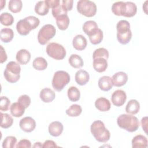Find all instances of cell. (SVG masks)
<instances>
[{"instance_id": "7dc6e473", "label": "cell", "mask_w": 148, "mask_h": 148, "mask_svg": "<svg viewBox=\"0 0 148 148\" xmlns=\"http://www.w3.org/2000/svg\"><path fill=\"white\" fill-rule=\"evenodd\" d=\"M141 124L143 130L145 131L146 134H147V117L145 116L143 117L141 120Z\"/></svg>"}, {"instance_id": "6da1fadb", "label": "cell", "mask_w": 148, "mask_h": 148, "mask_svg": "<svg viewBox=\"0 0 148 148\" xmlns=\"http://www.w3.org/2000/svg\"><path fill=\"white\" fill-rule=\"evenodd\" d=\"M39 24L40 20L38 18L33 16H29L17 22L16 29L20 35L25 36L29 34L31 30L37 28Z\"/></svg>"}, {"instance_id": "484cf974", "label": "cell", "mask_w": 148, "mask_h": 148, "mask_svg": "<svg viewBox=\"0 0 148 148\" xmlns=\"http://www.w3.org/2000/svg\"><path fill=\"white\" fill-rule=\"evenodd\" d=\"M140 109V104L136 99L129 101L125 107V112L130 114H136Z\"/></svg>"}, {"instance_id": "60d3db41", "label": "cell", "mask_w": 148, "mask_h": 148, "mask_svg": "<svg viewBox=\"0 0 148 148\" xmlns=\"http://www.w3.org/2000/svg\"><path fill=\"white\" fill-rule=\"evenodd\" d=\"M17 102L27 109L31 103V98L27 95H22L18 97Z\"/></svg>"}, {"instance_id": "30bf717a", "label": "cell", "mask_w": 148, "mask_h": 148, "mask_svg": "<svg viewBox=\"0 0 148 148\" xmlns=\"http://www.w3.org/2000/svg\"><path fill=\"white\" fill-rule=\"evenodd\" d=\"M19 125L21 130L26 132L33 131L36 127V122L35 120L29 116H27L20 121Z\"/></svg>"}, {"instance_id": "8d00e7d4", "label": "cell", "mask_w": 148, "mask_h": 148, "mask_svg": "<svg viewBox=\"0 0 148 148\" xmlns=\"http://www.w3.org/2000/svg\"><path fill=\"white\" fill-rule=\"evenodd\" d=\"M0 21L2 25L5 26H10L13 24L14 22V18L11 14L5 12L1 14Z\"/></svg>"}, {"instance_id": "4316f807", "label": "cell", "mask_w": 148, "mask_h": 148, "mask_svg": "<svg viewBox=\"0 0 148 148\" xmlns=\"http://www.w3.org/2000/svg\"><path fill=\"white\" fill-rule=\"evenodd\" d=\"M14 37L13 31L9 28H5L0 31L1 40L4 43L10 42Z\"/></svg>"}, {"instance_id": "9a60e30c", "label": "cell", "mask_w": 148, "mask_h": 148, "mask_svg": "<svg viewBox=\"0 0 148 148\" xmlns=\"http://www.w3.org/2000/svg\"><path fill=\"white\" fill-rule=\"evenodd\" d=\"M98 25L95 21L88 20L86 21L83 25V32L89 36L94 35L98 30Z\"/></svg>"}, {"instance_id": "e0dca14e", "label": "cell", "mask_w": 148, "mask_h": 148, "mask_svg": "<svg viewBox=\"0 0 148 148\" xmlns=\"http://www.w3.org/2000/svg\"><path fill=\"white\" fill-rule=\"evenodd\" d=\"M75 78L76 82L79 85L84 86L89 81L90 75L86 71L80 69L76 72Z\"/></svg>"}, {"instance_id": "d4e9b609", "label": "cell", "mask_w": 148, "mask_h": 148, "mask_svg": "<svg viewBox=\"0 0 148 148\" xmlns=\"http://www.w3.org/2000/svg\"><path fill=\"white\" fill-rule=\"evenodd\" d=\"M25 108L20 103L14 102L10 107L11 114L15 117H20L22 116L25 112Z\"/></svg>"}, {"instance_id": "ffe728a7", "label": "cell", "mask_w": 148, "mask_h": 148, "mask_svg": "<svg viewBox=\"0 0 148 148\" xmlns=\"http://www.w3.org/2000/svg\"><path fill=\"white\" fill-rule=\"evenodd\" d=\"M95 108L101 112H106L110 110L111 105L110 101L104 97H100L95 101Z\"/></svg>"}, {"instance_id": "d590c367", "label": "cell", "mask_w": 148, "mask_h": 148, "mask_svg": "<svg viewBox=\"0 0 148 148\" xmlns=\"http://www.w3.org/2000/svg\"><path fill=\"white\" fill-rule=\"evenodd\" d=\"M126 10L124 17H131L134 16L137 12V7L132 2H125Z\"/></svg>"}, {"instance_id": "ac0fdd59", "label": "cell", "mask_w": 148, "mask_h": 148, "mask_svg": "<svg viewBox=\"0 0 148 148\" xmlns=\"http://www.w3.org/2000/svg\"><path fill=\"white\" fill-rule=\"evenodd\" d=\"M98 84L99 88L104 91L110 90L113 86L112 78L108 76H103L100 77L98 80Z\"/></svg>"}, {"instance_id": "8fae6325", "label": "cell", "mask_w": 148, "mask_h": 148, "mask_svg": "<svg viewBox=\"0 0 148 148\" xmlns=\"http://www.w3.org/2000/svg\"><path fill=\"white\" fill-rule=\"evenodd\" d=\"M127 95L125 91L122 90H117L112 94L111 101L113 104L117 107L123 105L126 101Z\"/></svg>"}, {"instance_id": "5bb4252c", "label": "cell", "mask_w": 148, "mask_h": 148, "mask_svg": "<svg viewBox=\"0 0 148 148\" xmlns=\"http://www.w3.org/2000/svg\"><path fill=\"white\" fill-rule=\"evenodd\" d=\"M72 45L76 50L81 51L86 49L87 45V41L83 35H77L73 39Z\"/></svg>"}, {"instance_id": "836d02e7", "label": "cell", "mask_w": 148, "mask_h": 148, "mask_svg": "<svg viewBox=\"0 0 148 148\" xmlns=\"http://www.w3.org/2000/svg\"><path fill=\"white\" fill-rule=\"evenodd\" d=\"M82 109L81 106L77 104L72 105L65 111L66 114L70 117H77L82 113Z\"/></svg>"}, {"instance_id": "d6986e66", "label": "cell", "mask_w": 148, "mask_h": 148, "mask_svg": "<svg viewBox=\"0 0 148 148\" xmlns=\"http://www.w3.org/2000/svg\"><path fill=\"white\" fill-rule=\"evenodd\" d=\"M55 97V92L49 88H44L40 92V98L45 103L52 102Z\"/></svg>"}, {"instance_id": "ba28073f", "label": "cell", "mask_w": 148, "mask_h": 148, "mask_svg": "<svg viewBox=\"0 0 148 148\" xmlns=\"http://www.w3.org/2000/svg\"><path fill=\"white\" fill-rule=\"evenodd\" d=\"M56 33V29L53 25L47 24L43 25L38 32V42L42 45H46L55 36Z\"/></svg>"}, {"instance_id": "f546056e", "label": "cell", "mask_w": 148, "mask_h": 148, "mask_svg": "<svg viewBox=\"0 0 148 148\" xmlns=\"http://www.w3.org/2000/svg\"><path fill=\"white\" fill-rule=\"evenodd\" d=\"M56 19V24L58 28L60 30H65L68 28L69 25V18L67 14L60 16Z\"/></svg>"}, {"instance_id": "44dd1931", "label": "cell", "mask_w": 148, "mask_h": 148, "mask_svg": "<svg viewBox=\"0 0 148 148\" xmlns=\"http://www.w3.org/2000/svg\"><path fill=\"white\" fill-rule=\"evenodd\" d=\"M16 59L17 61L21 65L27 64L31 59V54L26 49H21L17 51Z\"/></svg>"}, {"instance_id": "7402d4cb", "label": "cell", "mask_w": 148, "mask_h": 148, "mask_svg": "<svg viewBox=\"0 0 148 148\" xmlns=\"http://www.w3.org/2000/svg\"><path fill=\"white\" fill-rule=\"evenodd\" d=\"M93 60V68L95 71L101 73L106 70L108 68L107 60L101 57L96 58Z\"/></svg>"}, {"instance_id": "b9f144b4", "label": "cell", "mask_w": 148, "mask_h": 148, "mask_svg": "<svg viewBox=\"0 0 148 148\" xmlns=\"http://www.w3.org/2000/svg\"><path fill=\"white\" fill-rule=\"evenodd\" d=\"M10 105V100L6 97H1L0 102V110L1 111H8Z\"/></svg>"}, {"instance_id": "7a4b0ae2", "label": "cell", "mask_w": 148, "mask_h": 148, "mask_svg": "<svg viewBox=\"0 0 148 148\" xmlns=\"http://www.w3.org/2000/svg\"><path fill=\"white\" fill-rule=\"evenodd\" d=\"M117 123L119 127L130 132L137 131L140 125L138 119L130 114L120 115L117 117Z\"/></svg>"}, {"instance_id": "f35d334b", "label": "cell", "mask_w": 148, "mask_h": 148, "mask_svg": "<svg viewBox=\"0 0 148 148\" xmlns=\"http://www.w3.org/2000/svg\"><path fill=\"white\" fill-rule=\"evenodd\" d=\"M92 57H93V59L101 57V58H104L106 60H108V58H109V52L107 49L103 47L98 48L94 50L92 54Z\"/></svg>"}, {"instance_id": "8992f818", "label": "cell", "mask_w": 148, "mask_h": 148, "mask_svg": "<svg viewBox=\"0 0 148 148\" xmlns=\"http://www.w3.org/2000/svg\"><path fill=\"white\" fill-rule=\"evenodd\" d=\"M70 82L69 73L64 71H58L54 74L51 84L53 88L57 91H61Z\"/></svg>"}, {"instance_id": "e575fe53", "label": "cell", "mask_w": 148, "mask_h": 148, "mask_svg": "<svg viewBox=\"0 0 148 148\" xmlns=\"http://www.w3.org/2000/svg\"><path fill=\"white\" fill-rule=\"evenodd\" d=\"M67 10L64 8V6L60 5V2L52 8V14L55 18H57L60 16L67 14Z\"/></svg>"}, {"instance_id": "603a6c76", "label": "cell", "mask_w": 148, "mask_h": 148, "mask_svg": "<svg viewBox=\"0 0 148 148\" xmlns=\"http://www.w3.org/2000/svg\"><path fill=\"white\" fill-rule=\"evenodd\" d=\"M147 146V139L142 135H138L134 136L132 140V147L133 148H145Z\"/></svg>"}, {"instance_id": "3957f363", "label": "cell", "mask_w": 148, "mask_h": 148, "mask_svg": "<svg viewBox=\"0 0 148 148\" xmlns=\"http://www.w3.org/2000/svg\"><path fill=\"white\" fill-rule=\"evenodd\" d=\"M90 131L95 139L99 142L105 143L110 139V132L101 120L94 121L91 125Z\"/></svg>"}, {"instance_id": "c3c4849f", "label": "cell", "mask_w": 148, "mask_h": 148, "mask_svg": "<svg viewBox=\"0 0 148 148\" xmlns=\"http://www.w3.org/2000/svg\"><path fill=\"white\" fill-rule=\"evenodd\" d=\"M148 2V1H145V2L144 3V4H143V10H144V12H145V13L147 14V12H146V10H147V5H146V3Z\"/></svg>"}, {"instance_id": "cb8c5ba5", "label": "cell", "mask_w": 148, "mask_h": 148, "mask_svg": "<svg viewBox=\"0 0 148 148\" xmlns=\"http://www.w3.org/2000/svg\"><path fill=\"white\" fill-rule=\"evenodd\" d=\"M126 10V3L123 1L114 2L112 6V12L116 16H123L124 17Z\"/></svg>"}, {"instance_id": "f1b7e54d", "label": "cell", "mask_w": 148, "mask_h": 148, "mask_svg": "<svg viewBox=\"0 0 148 148\" xmlns=\"http://www.w3.org/2000/svg\"><path fill=\"white\" fill-rule=\"evenodd\" d=\"M32 66L36 70L43 71L47 67V62L43 57H36L33 61Z\"/></svg>"}, {"instance_id": "bcb514c9", "label": "cell", "mask_w": 148, "mask_h": 148, "mask_svg": "<svg viewBox=\"0 0 148 148\" xmlns=\"http://www.w3.org/2000/svg\"><path fill=\"white\" fill-rule=\"evenodd\" d=\"M1 46V60L0 62L1 64L3 63L4 62H5L7 60V54L5 52V49H3V47H2V46Z\"/></svg>"}, {"instance_id": "83f0119b", "label": "cell", "mask_w": 148, "mask_h": 148, "mask_svg": "<svg viewBox=\"0 0 148 148\" xmlns=\"http://www.w3.org/2000/svg\"><path fill=\"white\" fill-rule=\"evenodd\" d=\"M68 61L71 66L74 68H80L84 65L82 58L77 54H72L69 57Z\"/></svg>"}, {"instance_id": "d6a6232c", "label": "cell", "mask_w": 148, "mask_h": 148, "mask_svg": "<svg viewBox=\"0 0 148 148\" xmlns=\"http://www.w3.org/2000/svg\"><path fill=\"white\" fill-rule=\"evenodd\" d=\"M23 3L21 0H10L9 2L8 8L14 13H17L21 10Z\"/></svg>"}, {"instance_id": "681fc988", "label": "cell", "mask_w": 148, "mask_h": 148, "mask_svg": "<svg viewBox=\"0 0 148 148\" xmlns=\"http://www.w3.org/2000/svg\"><path fill=\"white\" fill-rule=\"evenodd\" d=\"M42 146L43 145L41 144L40 142H36L33 146V147H42Z\"/></svg>"}, {"instance_id": "9c48e42d", "label": "cell", "mask_w": 148, "mask_h": 148, "mask_svg": "<svg viewBox=\"0 0 148 148\" xmlns=\"http://www.w3.org/2000/svg\"><path fill=\"white\" fill-rule=\"evenodd\" d=\"M47 55L57 60H61L66 56V50L64 46L59 43L51 42L47 45L46 49Z\"/></svg>"}, {"instance_id": "ab89813d", "label": "cell", "mask_w": 148, "mask_h": 148, "mask_svg": "<svg viewBox=\"0 0 148 148\" xmlns=\"http://www.w3.org/2000/svg\"><path fill=\"white\" fill-rule=\"evenodd\" d=\"M17 142V138L13 136H8L5 138L2 143L3 148H13Z\"/></svg>"}, {"instance_id": "5b68a950", "label": "cell", "mask_w": 148, "mask_h": 148, "mask_svg": "<svg viewBox=\"0 0 148 148\" xmlns=\"http://www.w3.org/2000/svg\"><path fill=\"white\" fill-rule=\"evenodd\" d=\"M21 67L15 61H10L6 66L3 72L5 79L10 83H16L20 77Z\"/></svg>"}, {"instance_id": "52a82bcc", "label": "cell", "mask_w": 148, "mask_h": 148, "mask_svg": "<svg viewBox=\"0 0 148 148\" xmlns=\"http://www.w3.org/2000/svg\"><path fill=\"white\" fill-rule=\"evenodd\" d=\"M77 12L81 14L91 17L97 13V6L94 2L89 0H80L77 3Z\"/></svg>"}, {"instance_id": "7bdbcfd3", "label": "cell", "mask_w": 148, "mask_h": 148, "mask_svg": "<svg viewBox=\"0 0 148 148\" xmlns=\"http://www.w3.org/2000/svg\"><path fill=\"white\" fill-rule=\"evenodd\" d=\"M17 148L18 147H27V148H30L31 147V142L26 139H23L20 140L16 146Z\"/></svg>"}, {"instance_id": "74e56055", "label": "cell", "mask_w": 148, "mask_h": 148, "mask_svg": "<svg viewBox=\"0 0 148 148\" xmlns=\"http://www.w3.org/2000/svg\"><path fill=\"white\" fill-rule=\"evenodd\" d=\"M103 32L102 31L98 28L97 31L92 35L89 36V39L90 42L92 44V45H98L99 44L102 39H103Z\"/></svg>"}, {"instance_id": "2e32d148", "label": "cell", "mask_w": 148, "mask_h": 148, "mask_svg": "<svg viewBox=\"0 0 148 148\" xmlns=\"http://www.w3.org/2000/svg\"><path fill=\"white\" fill-rule=\"evenodd\" d=\"M50 5L47 0L38 2L35 6V12L40 16L46 15L50 9Z\"/></svg>"}, {"instance_id": "f6af8a7d", "label": "cell", "mask_w": 148, "mask_h": 148, "mask_svg": "<svg viewBox=\"0 0 148 148\" xmlns=\"http://www.w3.org/2000/svg\"><path fill=\"white\" fill-rule=\"evenodd\" d=\"M58 147L56 143L51 140H46L42 146V147Z\"/></svg>"}, {"instance_id": "7c38bea8", "label": "cell", "mask_w": 148, "mask_h": 148, "mask_svg": "<svg viewBox=\"0 0 148 148\" xmlns=\"http://www.w3.org/2000/svg\"><path fill=\"white\" fill-rule=\"evenodd\" d=\"M113 86L121 87L126 84L128 81V75L124 72H118L113 75L112 77Z\"/></svg>"}, {"instance_id": "4dcf8cb0", "label": "cell", "mask_w": 148, "mask_h": 148, "mask_svg": "<svg viewBox=\"0 0 148 148\" xmlns=\"http://www.w3.org/2000/svg\"><path fill=\"white\" fill-rule=\"evenodd\" d=\"M67 95L69 99L72 102L79 101L80 97V92L79 90L74 86L70 87L67 91Z\"/></svg>"}, {"instance_id": "277c9868", "label": "cell", "mask_w": 148, "mask_h": 148, "mask_svg": "<svg viewBox=\"0 0 148 148\" xmlns=\"http://www.w3.org/2000/svg\"><path fill=\"white\" fill-rule=\"evenodd\" d=\"M117 39L120 43L126 45L132 38V32L129 22L125 20L119 21L116 25Z\"/></svg>"}, {"instance_id": "4fadbf2b", "label": "cell", "mask_w": 148, "mask_h": 148, "mask_svg": "<svg viewBox=\"0 0 148 148\" xmlns=\"http://www.w3.org/2000/svg\"><path fill=\"white\" fill-rule=\"evenodd\" d=\"M64 130L63 125L60 121H53L51 123L48 127L49 134L54 137L59 136L62 132Z\"/></svg>"}, {"instance_id": "ee69618b", "label": "cell", "mask_w": 148, "mask_h": 148, "mask_svg": "<svg viewBox=\"0 0 148 148\" xmlns=\"http://www.w3.org/2000/svg\"><path fill=\"white\" fill-rule=\"evenodd\" d=\"M73 0H62L61 1V4L64 8L67 10L70 11L73 8Z\"/></svg>"}, {"instance_id": "1f68e13d", "label": "cell", "mask_w": 148, "mask_h": 148, "mask_svg": "<svg viewBox=\"0 0 148 148\" xmlns=\"http://www.w3.org/2000/svg\"><path fill=\"white\" fill-rule=\"evenodd\" d=\"M1 127L3 128H8L10 127L13 123V119L12 116L8 113H1Z\"/></svg>"}]
</instances>
